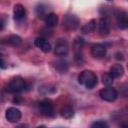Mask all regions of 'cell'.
I'll list each match as a JSON object with an SVG mask.
<instances>
[{"mask_svg":"<svg viewBox=\"0 0 128 128\" xmlns=\"http://www.w3.org/2000/svg\"><path fill=\"white\" fill-rule=\"evenodd\" d=\"M78 82L84 87H86L87 89H92L97 85L98 79H97L96 74L93 71L84 70L78 76Z\"/></svg>","mask_w":128,"mask_h":128,"instance_id":"1","label":"cell"},{"mask_svg":"<svg viewBox=\"0 0 128 128\" xmlns=\"http://www.w3.org/2000/svg\"><path fill=\"white\" fill-rule=\"evenodd\" d=\"M26 88V83L24 81V79L20 76H17V77H14L11 79V81L8 83V86H7V91L9 93H19L21 92L22 90H24Z\"/></svg>","mask_w":128,"mask_h":128,"instance_id":"2","label":"cell"},{"mask_svg":"<svg viewBox=\"0 0 128 128\" xmlns=\"http://www.w3.org/2000/svg\"><path fill=\"white\" fill-rule=\"evenodd\" d=\"M38 108L40 113L44 116L51 117L54 115V105L50 99H43L42 101H40L38 104Z\"/></svg>","mask_w":128,"mask_h":128,"instance_id":"3","label":"cell"},{"mask_svg":"<svg viewBox=\"0 0 128 128\" xmlns=\"http://www.w3.org/2000/svg\"><path fill=\"white\" fill-rule=\"evenodd\" d=\"M99 95L103 100L108 101V102H113V101H115L117 99L118 92H117V90L115 88L107 86L106 88H103L102 90H100Z\"/></svg>","mask_w":128,"mask_h":128,"instance_id":"4","label":"cell"},{"mask_svg":"<svg viewBox=\"0 0 128 128\" xmlns=\"http://www.w3.org/2000/svg\"><path fill=\"white\" fill-rule=\"evenodd\" d=\"M68 50H69V46H68L67 40L64 38L58 39L55 44V48H54L55 55L56 56H66L68 54Z\"/></svg>","mask_w":128,"mask_h":128,"instance_id":"5","label":"cell"},{"mask_svg":"<svg viewBox=\"0 0 128 128\" xmlns=\"http://www.w3.org/2000/svg\"><path fill=\"white\" fill-rule=\"evenodd\" d=\"M63 26L68 30H74L79 26V19L72 14L66 15L63 18Z\"/></svg>","mask_w":128,"mask_h":128,"instance_id":"6","label":"cell"},{"mask_svg":"<svg viewBox=\"0 0 128 128\" xmlns=\"http://www.w3.org/2000/svg\"><path fill=\"white\" fill-rule=\"evenodd\" d=\"M5 117L11 123L18 122L21 119V111L16 107H10V108H8L6 110Z\"/></svg>","mask_w":128,"mask_h":128,"instance_id":"7","label":"cell"},{"mask_svg":"<svg viewBox=\"0 0 128 128\" xmlns=\"http://www.w3.org/2000/svg\"><path fill=\"white\" fill-rule=\"evenodd\" d=\"M116 23L120 29L128 28V15L124 11H117L116 14Z\"/></svg>","mask_w":128,"mask_h":128,"instance_id":"8","label":"cell"},{"mask_svg":"<svg viewBox=\"0 0 128 128\" xmlns=\"http://www.w3.org/2000/svg\"><path fill=\"white\" fill-rule=\"evenodd\" d=\"M98 30H99V34L102 36H107L110 32V22L106 17H102L99 20V24H98Z\"/></svg>","mask_w":128,"mask_h":128,"instance_id":"9","label":"cell"},{"mask_svg":"<svg viewBox=\"0 0 128 128\" xmlns=\"http://www.w3.org/2000/svg\"><path fill=\"white\" fill-rule=\"evenodd\" d=\"M91 54L95 58H102L106 55V47L100 43L94 44L91 47Z\"/></svg>","mask_w":128,"mask_h":128,"instance_id":"10","label":"cell"},{"mask_svg":"<svg viewBox=\"0 0 128 128\" xmlns=\"http://www.w3.org/2000/svg\"><path fill=\"white\" fill-rule=\"evenodd\" d=\"M26 14V10L24 8L23 5L21 4H16L14 6V9H13V15H14V19L15 20H21L24 18Z\"/></svg>","mask_w":128,"mask_h":128,"instance_id":"11","label":"cell"},{"mask_svg":"<svg viewBox=\"0 0 128 128\" xmlns=\"http://www.w3.org/2000/svg\"><path fill=\"white\" fill-rule=\"evenodd\" d=\"M109 73L113 76V78H120L124 74V68L121 64H114L111 66Z\"/></svg>","mask_w":128,"mask_h":128,"instance_id":"12","label":"cell"},{"mask_svg":"<svg viewBox=\"0 0 128 128\" xmlns=\"http://www.w3.org/2000/svg\"><path fill=\"white\" fill-rule=\"evenodd\" d=\"M45 23L48 27H54L58 23V16L55 13H49L45 17Z\"/></svg>","mask_w":128,"mask_h":128,"instance_id":"13","label":"cell"},{"mask_svg":"<svg viewBox=\"0 0 128 128\" xmlns=\"http://www.w3.org/2000/svg\"><path fill=\"white\" fill-rule=\"evenodd\" d=\"M96 24H97V22H96L95 19L90 20L88 23H86V24L81 28L82 33H84V34H88V33L93 32V31L96 29Z\"/></svg>","mask_w":128,"mask_h":128,"instance_id":"14","label":"cell"},{"mask_svg":"<svg viewBox=\"0 0 128 128\" xmlns=\"http://www.w3.org/2000/svg\"><path fill=\"white\" fill-rule=\"evenodd\" d=\"M7 43H8L9 45L13 46V47H18V46L22 43V39H21L20 36L13 34V35H10V36L7 38Z\"/></svg>","mask_w":128,"mask_h":128,"instance_id":"15","label":"cell"},{"mask_svg":"<svg viewBox=\"0 0 128 128\" xmlns=\"http://www.w3.org/2000/svg\"><path fill=\"white\" fill-rule=\"evenodd\" d=\"M61 116L66 119H70L74 116V109L71 106H65L61 109Z\"/></svg>","mask_w":128,"mask_h":128,"instance_id":"16","label":"cell"},{"mask_svg":"<svg viewBox=\"0 0 128 128\" xmlns=\"http://www.w3.org/2000/svg\"><path fill=\"white\" fill-rule=\"evenodd\" d=\"M55 69L59 73H65L68 70V64L65 60H58L55 63Z\"/></svg>","mask_w":128,"mask_h":128,"instance_id":"17","label":"cell"},{"mask_svg":"<svg viewBox=\"0 0 128 128\" xmlns=\"http://www.w3.org/2000/svg\"><path fill=\"white\" fill-rule=\"evenodd\" d=\"M113 79H114V78H113V76H112L110 73H105V74L102 75V82H103V84L106 85V86L112 85Z\"/></svg>","mask_w":128,"mask_h":128,"instance_id":"18","label":"cell"},{"mask_svg":"<svg viewBox=\"0 0 128 128\" xmlns=\"http://www.w3.org/2000/svg\"><path fill=\"white\" fill-rule=\"evenodd\" d=\"M91 127L92 128H107L108 127V124L105 121H103V120H98V121L92 123L91 124Z\"/></svg>","mask_w":128,"mask_h":128,"instance_id":"19","label":"cell"},{"mask_svg":"<svg viewBox=\"0 0 128 128\" xmlns=\"http://www.w3.org/2000/svg\"><path fill=\"white\" fill-rule=\"evenodd\" d=\"M74 45H75L76 50H77V51H80L81 48H82L83 45H84V40H83V38H81V37H76V39H75V41H74Z\"/></svg>","mask_w":128,"mask_h":128,"instance_id":"20","label":"cell"},{"mask_svg":"<svg viewBox=\"0 0 128 128\" xmlns=\"http://www.w3.org/2000/svg\"><path fill=\"white\" fill-rule=\"evenodd\" d=\"M36 14H37V16H38L39 18H43L44 16L46 17L47 14H45V8H44L43 5L37 6V8H36Z\"/></svg>","mask_w":128,"mask_h":128,"instance_id":"21","label":"cell"},{"mask_svg":"<svg viewBox=\"0 0 128 128\" xmlns=\"http://www.w3.org/2000/svg\"><path fill=\"white\" fill-rule=\"evenodd\" d=\"M40 49L44 52V53H48V52H50V50H51V44L48 42V41H44L43 42V44L40 46Z\"/></svg>","mask_w":128,"mask_h":128,"instance_id":"22","label":"cell"},{"mask_svg":"<svg viewBox=\"0 0 128 128\" xmlns=\"http://www.w3.org/2000/svg\"><path fill=\"white\" fill-rule=\"evenodd\" d=\"M115 56H116L115 58H116V59H118V60H119V59H120V60H123V59H124V57H123V54H122V53H119V52H118V53H116V54H115Z\"/></svg>","mask_w":128,"mask_h":128,"instance_id":"23","label":"cell"},{"mask_svg":"<svg viewBox=\"0 0 128 128\" xmlns=\"http://www.w3.org/2000/svg\"><path fill=\"white\" fill-rule=\"evenodd\" d=\"M6 63H5V61H4V59H3V57H1V64H0V67L2 68V69H5L6 68V65H5Z\"/></svg>","mask_w":128,"mask_h":128,"instance_id":"24","label":"cell"},{"mask_svg":"<svg viewBox=\"0 0 128 128\" xmlns=\"http://www.w3.org/2000/svg\"><path fill=\"white\" fill-rule=\"evenodd\" d=\"M121 126H122V127H128V124H122Z\"/></svg>","mask_w":128,"mask_h":128,"instance_id":"25","label":"cell"},{"mask_svg":"<svg viewBox=\"0 0 128 128\" xmlns=\"http://www.w3.org/2000/svg\"><path fill=\"white\" fill-rule=\"evenodd\" d=\"M125 95H126V96H127V97H128V88H127V89H126V92H125Z\"/></svg>","mask_w":128,"mask_h":128,"instance_id":"26","label":"cell"},{"mask_svg":"<svg viewBox=\"0 0 128 128\" xmlns=\"http://www.w3.org/2000/svg\"><path fill=\"white\" fill-rule=\"evenodd\" d=\"M107 1H112V0H107Z\"/></svg>","mask_w":128,"mask_h":128,"instance_id":"27","label":"cell"}]
</instances>
